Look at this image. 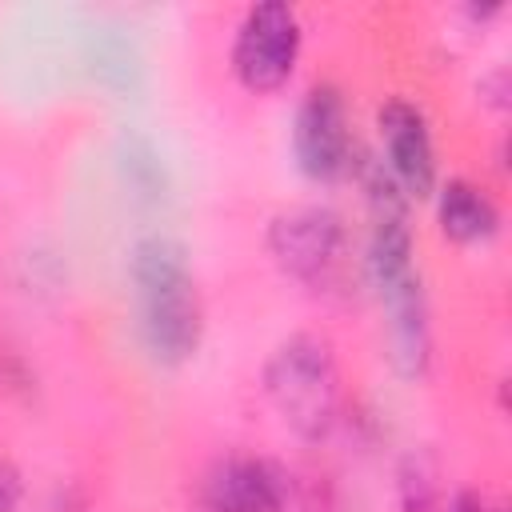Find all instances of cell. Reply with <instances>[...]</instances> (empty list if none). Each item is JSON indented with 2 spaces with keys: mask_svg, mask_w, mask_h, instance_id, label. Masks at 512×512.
Wrapping results in <instances>:
<instances>
[{
  "mask_svg": "<svg viewBox=\"0 0 512 512\" xmlns=\"http://www.w3.org/2000/svg\"><path fill=\"white\" fill-rule=\"evenodd\" d=\"M128 280L152 360L164 368L188 364L204 340V300L188 264V248L160 232L136 240L128 256Z\"/></svg>",
  "mask_w": 512,
  "mask_h": 512,
  "instance_id": "6da1fadb",
  "label": "cell"
},
{
  "mask_svg": "<svg viewBox=\"0 0 512 512\" xmlns=\"http://www.w3.org/2000/svg\"><path fill=\"white\" fill-rule=\"evenodd\" d=\"M264 392L292 436L308 444L324 440L340 416V368L332 344L316 332L280 340L264 364Z\"/></svg>",
  "mask_w": 512,
  "mask_h": 512,
  "instance_id": "7a4b0ae2",
  "label": "cell"
},
{
  "mask_svg": "<svg viewBox=\"0 0 512 512\" xmlns=\"http://www.w3.org/2000/svg\"><path fill=\"white\" fill-rule=\"evenodd\" d=\"M268 252L288 272L312 292H340L352 276V236L340 212L304 204L288 208L268 224Z\"/></svg>",
  "mask_w": 512,
  "mask_h": 512,
  "instance_id": "3957f363",
  "label": "cell"
},
{
  "mask_svg": "<svg viewBox=\"0 0 512 512\" xmlns=\"http://www.w3.org/2000/svg\"><path fill=\"white\" fill-rule=\"evenodd\" d=\"M304 28L292 4L268 0L244 12L232 40V72L248 92H276L296 72Z\"/></svg>",
  "mask_w": 512,
  "mask_h": 512,
  "instance_id": "277c9868",
  "label": "cell"
},
{
  "mask_svg": "<svg viewBox=\"0 0 512 512\" xmlns=\"http://www.w3.org/2000/svg\"><path fill=\"white\" fill-rule=\"evenodd\" d=\"M292 156L296 168L316 184H336L356 172L360 148L348 120V104L336 84H316L300 100L292 120Z\"/></svg>",
  "mask_w": 512,
  "mask_h": 512,
  "instance_id": "5b68a950",
  "label": "cell"
},
{
  "mask_svg": "<svg viewBox=\"0 0 512 512\" xmlns=\"http://www.w3.org/2000/svg\"><path fill=\"white\" fill-rule=\"evenodd\" d=\"M376 132L384 144V168L404 188V196L408 200L432 196L436 192V144H432L428 116L412 100L392 96L376 108Z\"/></svg>",
  "mask_w": 512,
  "mask_h": 512,
  "instance_id": "8992f818",
  "label": "cell"
},
{
  "mask_svg": "<svg viewBox=\"0 0 512 512\" xmlns=\"http://www.w3.org/2000/svg\"><path fill=\"white\" fill-rule=\"evenodd\" d=\"M284 472L264 456H224L216 460L196 492L200 512H284Z\"/></svg>",
  "mask_w": 512,
  "mask_h": 512,
  "instance_id": "52a82bcc",
  "label": "cell"
},
{
  "mask_svg": "<svg viewBox=\"0 0 512 512\" xmlns=\"http://www.w3.org/2000/svg\"><path fill=\"white\" fill-rule=\"evenodd\" d=\"M436 220L452 244H488L500 232L496 200L472 180H448L436 188Z\"/></svg>",
  "mask_w": 512,
  "mask_h": 512,
  "instance_id": "ba28073f",
  "label": "cell"
},
{
  "mask_svg": "<svg viewBox=\"0 0 512 512\" xmlns=\"http://www.w3.org/2000/svg\"><path fill=\"white\" fill-rule=\"evenodd\" d=\"M400 492H404V512H428L432 508V480L420 468V460H408L400 472Z\"/></svg>",
  "mask_w": 512,
  "mask_h": 512,
  "instance_id": "9c48e42d",
  "label": "cell"
},
{
  "mask_svg": "<svg viewBox=\"0 0 512 512\" xmlns=\"http://www.w3.org/2000/svg\"><path fill=\"white\" fill-rule=\"evenodd\" d=\"M20 496H24V484H20V472L8 456H0V512H16L20 508Z\"/></svg>",
  "mask_w": 512,
  "mask_h": 512,
  "instance_id": "30bf717a",
  "label": "cell"
},
{
  "mask_svg": "<svg viewBox=\"0 0 512 512\" xmlns=\"http://www.w3.org/2000/svg\"><path fill=\"white\" fill-rule=\"evenodd\" d=\"M444 512H488V508H484V500H480L476 492H456Z\"/></svg>",
  "mask_w": 512,
  "mask_h": 512,
  "instance_id": "8fae6325",
  "label": "cell"
}]
</instances>
